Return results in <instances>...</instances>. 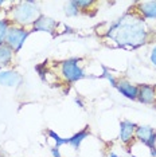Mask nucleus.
<instances>
[{
  "mask_svg": "<svg viewBox=\"0 0 156 157\" xmlns=\"http://www.w3.org/2000/svg\"><path fill=\"white\" fill-rule=\"evenodd\" d=\"M104 38L116 43V47L136 50L150 40V28L136 11H128L112 22L104 31Z\"/></svg>",
  "mask_w": 156,
  "mask_h": 157,
  "instance_id": "f257e3e1",
  "label": "nucleus"
},
{
  "mask_svg": "<svg viewBox=\"0 0 156 157\" xmlns=\"http://www.w3.org/2000/svg\"><path fill=\"white\" fill-rule=\"evenodd\" d=\"M42 16L39 3L34 0H26V2H18L10 8V22L14 24L26 28L27 26H33L39 17Z\"/></svg>",
  "mask_w": 156,
  "mask_h": 157,
  "instance_id": "f03ea898",
  "label": "nucleus"
},
{
  "mask_svg": "<svg viewBox=\"0 0 156 157\" xmlns=\"http://www.w3.org/2000/svg\"><path fill=\"white\" fill-rule=\"evenodd\" d=\"M81 59L80 58H69L61 62L59 70H61V75L63 77L67 83H74L84 78H86L84 69L81 67Z\"/></svg>",
  "mask_w": 156,
  "mask_h": 157,
  "instance_id": "7ed1b4c3",
  "label": "nucleus"
},
{
  "mask_svg": "<svg viewBox=\"0 0 156 157\" xmlns=\"http://www.w3.org/2000/svg\"><path fill=\"white\" fill-rule=\"evenodd\" d=\"M30 34L31 31L27 30V28L16 26V24H11L6 38V44L8 47H11L14 52H19Z\"/></svg>",
  "mask_w": 156,
  "mask_h": 157,
  "instance_id": "20e7f679",
  "label": "nucleus"
},
{
  "mask_svg": "<svg viewBox=\"0 0 156 157\" xmlns=\"http://www.w3.org/2000/svg\"><path fill=\"white\" fill-rule=\"evenodd\" d=\"M135 140L147 146L148 149L156 148V129L150 125H137L135 132Z\"/></svg>",
  "mask_w": 156,
  "mask_h": 157,
  "instance_id": "39448f33",
  "label": "nucleus"
},
{
  "mask_svg": "<svg viewBox=\"0 0 156 157\" xmlns=\"http://www.w3.org/2000/svg\"><path fill=\"white\" fill-rule=\"evenodd\" d=\"M58 27H59V23L57 22V20H54L50 16L42 15L37 22L31 26L30 31L31 33H47V34L54 35L57 31H58Z\"/></svg>",
  "mask_w": 156,
  "mask_h": 157,
  "instance_id": "423d86ee",
  "label": "nucleus"
},
{
  "mask_svg": "<svg viewBox=\"0 0 156 157\" xmlns=\"http://www.w3.org/2000/svg\"><path fill=\"white\" fill-rule=\"evenodd\" d=\"M137 124L129 120H123L120 122V130H119V140L124 145H129L135 140V132H136Z\"/></svg>",
  "mask_w": 156,
  "mask_h": 157,
  "instance_id": "0eeeda50",
  "label": "nucleus"
},
{
  "mask_svg": "<svg viewBox=\"0 0 156 157\" xmlns=\"http://www.w3.org/2000/svg\"><path fill=\"white\" fill-rule=\"evenodd\" d=\"M139 91H137V101L144 105H155L156 102V86L155 85H137Z\"/></svg>",
  "mask_w": 156,
  "mask_h": 157,
  "instance_id": "6e6552de",
  "label": "nucleus"
},
{
  "mask_svg": "<svg viewBox=\"0 0 156 157\" xmlns=\"http://www.w3.org/2000/svg\"><path fill=\"white\" fill-rule=\"evenodd\" d=\"M116 89L119 90V93H121V95H124L125 98L131 99V101H137V91H139V86H137V85L129 82L128 79L120 78V79H117Z\"/></svg>",
  "mask_w": 156,
  "mask_h": 157,
  "instance_id": "1a4fd4ad",
  "label": "nucleus"
},
{
  "mask_svg": "<svg viewBox=\"0 0 156 157\" xmlns=\"http://www.w3.org/2000/svg\"><path fill=\"white\" fill-rule=\"evenodd\" d=\"M23 82V78L15 70H0V86L18 87Z\"/></svg>",
  "mask_w": 156,
  "mask_h": 157,
  "instance_id": "9d476101",
  "label": "nucleus"
},
{
  "mask_svg": "<svg viewBox=\"0 0 156 157\" xmlns=\"http://www.w3.org/2000/svg\"><path fill=\"white\" fill-rule=\"evenodd\" d=\"M144 20H156V0L151 2H139L135 8Z\"/></svg>",
  "mask_w": 156,
  "mask_h": 157,
  "instance_id": "9b49d317",
  "label": "nucleus"
},
{
  "mask_svg": "<svg viewBox=\"0 0 156 157\" xmlns=\"http://www.w3.org/2000/svg\"><path fill=\"white\" fill-rule=\"evenodd\" d=\"M14 54L11 47H8L6 43L0 44V70H6V67H8L12 63Z\"/></svg>",
  "mask_w": 156,
  "mask_h": 157,
  "instance_id": "f8f14e48",
  "label": "nucleus"
},
{
  "mask_svg": "<svg viewBox=\"0 0 156 157\" xmlns=\"http://www.w3.org/2000/svg\"><path fill=\"white\" fill-rule=\"evenodd\" d=\"M90 134V130H89V126L84 128L82 130H80L78 133L73 134L72 137H69V145L72 146L73 149H76V151H78L80 149L81 144H82V141L85 140V138H88Z\"/></svg>",
  "mask_w": 156,
  "mask_h": 157,
  "instance_id": "ddd939ff",
  "label": "nucleus"
},
{
  "mask_svg": "<svg viewBox=\"0 0 156 157\" xmlns=\"http://www.w3.org/2000/svg\"><path fill=\"white\" fill-rule=\"evenodd\" d=\"M63 11H65V15L69 16V17H76L81 13L76 0H70V2L65 3V6H63Z\"/></svg>",
  "mask_w": 156,
  "mask_h": 157,
  "instance_id": "4468645a",
  "label": "nucleus"
},
{
  "mask_svg": "<svg viewBox=\"0 0 156 157\" xmlns=\"http://www.w3.org/2000/svg\"><path fill=\"white\" fill-rule=\"evenodd\" d=\"M11 27L10 19H0V44L6 43V38L8 34V30Z\"/></svg>",
  "mask_w": 156,
  "mask_h": 157,
  "instance_id": "2eb2a0df",
  "label": "nucleus"
},
{
  "mask_svg": "<svg viewBox=\"0 0 156 157\" xmlns=\"http://www.w3.org/2000/svg\"><path fill=\"white\" fill-rule=\"evenodd\" d=\"M101 69H102L101 78H105V79L108 81L109 83H111V86H112V87H116V85H117V78H116V77L112 74V71L109 70L106 66H104V65L101 66Z\"/></svg>",
  "mask_w": 156,
  "mask_h": 157,
  "instance_id": "dca6fc26",
  "label": "nucleus"
},
{
  "mask_svg": "<svg viewBox=\"0 0 156 157\" xmlns=\"http://www.w3.org/2000/svg\"><path fill=\"white\" fill-rule=\"evenodd\" d=\"M47 134H49V137L53 138L55 142V146H58V148H61L62 145H66V144H69V138H62L59 134H57L54 130H51V129H49L47 130Z\"/></svg>",
  "mask_w": 156,
  "mask_h": 157,
  "instance_id": "f3484780",
  "label": "nucleus"
},
{
  "mask_svg": "<svg viewBox=\"0 0 156 157\" xmlns=\"http://www.w3.org/2000/svg\"><path fill=\"white\" fill-rule=\"evenodd\" d=\"M76 3L81 12H88L89 10H92V7L96 6V2L93 0H76Z\"/></svg>",
  "mask_w": 156,
  "mask_h": 157,
  "instance_id": "a211bd4d",
  "label": "nucleus"
},
{
  "mask_svg": "<svg viewBox=\"0 0 156 157\" xmlns=\"http://www.w3.org/2000/svg\"><path fill=\"white\" fill-rule=\"evenodd\" d=\"M150 60H151V63L156 67V44L152 47L151 50V52H150Z\"/></svg>",
  "mask_w": 156,
  "mask_h": 157,
  "instance_id": "6ab92c4d",
  "label": "nucleus"
},
{
  "mask_svg": "<svg viewBox=\"0 0 156 157\" xmlns=\"http://www.w3.org/2000/svg\"><path fill=\"white\" fill-rule=\"evenodd\" d=\"M74 102H76L77 105L80 106V108H84V106H85V103H84V101H82V98H81L80 95H78V97H76V98H74Z\"/></svg>",
  "mask_w": 156,
  "mask_h": 157,
  "instance_id": "aec40b11",
  "label": "nucleus"
},
{
  "mask_svg": "<svg viewBox=\"0 0 156 157\" xmlns=\"http://www.w3.org/2000/svg\"><path fill=\"white\" fill-rule=\"evenodd\" d=\"M150 155H151V157H156V148L150 149Z\"/></svg>",
  "mask_w": 156,
  "mask_h": 157,
  "instance_id": "412c9836",
  "label": "nucleus"
},
{
  "mask_svg": "<svg viewBox=\"0 0 156 157\" xmlns=\"http://www.w3.org/2000/svg\"><path fill=\"white\" fill-rule=\"evenodd\" d=\"M108 157H119V155H117V153H115V152H111V155H109Z\"/></svg>",
  "mask_w": 156,
  "mask_h": 157,
  "instance_id": "4be33fe9",
  "label": "nucleus"
},
{
  "mask_svg": "<svg viewBox=\"0 0 156 157\" xmlns=\"http://www.w3.org/2000/svg\"><path fill=\"white\" fill-rule=\"evenodd\" d=\"M4 4V2H3V0H0V6H3Z\"/></svg>",
  "mask_w": 156,
  "mask_h": 157,
  "instance_id": "5701e85b",
  "label": "nucleus"
},
{
  "mask_svg": "<svg viewBox=\"0 0 156 157\" xmlns=\"http://www.w3.org/2000/svg\"><path fill=\"white\" fill-rule=\"evenodd\" d=\"M0 157H6L4 155H3V153H0Z\"/></svg>",
  "mask_w": 156,
  "mask_h": 157,
  "instance_id": "b1692460",
  "label": "nucleus"
},
{
  "mask_svg": "<svg viewBox=\"0 0 156 157\" xmlns=\"http://www.w3.org/2000/svg\"><path fill=\"white\" fill-rule=\"evenodd\" d=\"M132 157H136V156H132Z\"/></svg>",
  "mask_w": 156,
  "mask_h": 157,
  "instance_id": "393cba45",
  "label": "nucleus"
}]
</instances>
